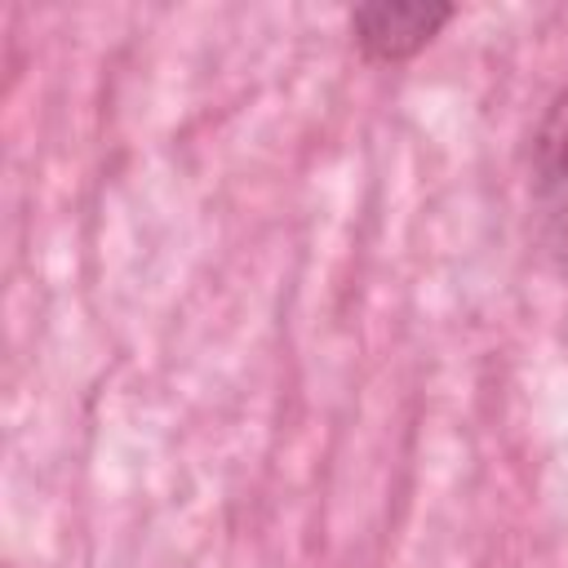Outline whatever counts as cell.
Returning <instances> with one entry per match:
<instances>
[{"instance_id": "cell-1", "label": "cell", "mask_w": 568, "mask_h": 568, "mask_svg": "<svg viewBox=\"0 0 568 568\" xmlns=\"http://www.w3.org/2000/svg\"><path fill=\"white\" fill-rule=\"evenodd\" d=\"M528 222L550 271L568 275V84L528 138Z\"/></svg>"}, {"instance_id": "cell-2", "label": "cell", "mask_w": 568, "mask_h": 568, "mask_svg": "<svg viewBox=\"0 0 568 568\" xmlns=\"http://www.w3.org/2000/svg\"><path fill=\"white\" fill-rule=\"evenodd\" d=\"M448 18H453V4H439V0H377V4L351 9V40L373 62H404Z\"/></svg>"}]
</instances>
